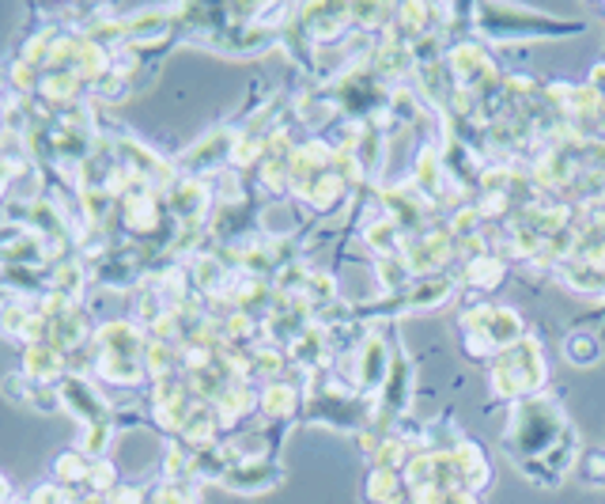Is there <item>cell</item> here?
Wrapping results in <instances>:
<instances>
[{"instance_id":"obj_7","label":"cell","mask_w":605,"mask_h":504,"mask_svg":"<svg viewBox=\"0 0 605 504\" xmlns=\"http://www.w3.org/2000/svg\"><path fill=\"white\" fill-rule=\"evenodd\" d=\"M0 504H15V497H12V482H8L4 474H0Z\"/></svg>"},{"instance_id":"obj_4","label":"cell","mask_w":605,"mask_h":504,"mask_svg":"<svg viewBox=\"0 0 605 504\" xmlns=\"http://www.w3.org/2000/svg\"><path fill=\"white\" fill-rule=\"evenodd\" d=\"M84 285H87V270L79 259H61L53 262V273H50V292H57L61 300H68V304H79V296H84Z\"/></svg>"},{"instance_id":"obj_6","label":"cell","mask_w":605,"mask_h":504,"mask_svg":"<svg viewBox=\"0 0 605 504\" xmlns=\"http://www.w3.org/2000/svg\"><path fill=\"white\" fill-rule=\"evenodd\" d=\"M31 164H34V159H31ZM23 167L26 164H15V159L0 156V201H4V193H12V186H15V179H20Z\"/></svg>"},{"instance_id":"obj_2","label":"cell","mask_w":605,"mask_h":504,"mask_svg":"<svg viewBox=\"0 0 605 504\" xmlns=\"http://www.w3.org/2000/svg\"><path fill=\"white\" fill-rule=\"evenodd\" d=\"M23 376L31 379V384L57 387L61 379L68 376V357L53 349L50 342H34L23 349Z\"/></svg>"},{"instance_id":"obj_5","label":"cell","mask_w":605,"mask_h":504,"mask_svg":"<svg viewBox=\"0 0 605 504\" xmlns=\"http://www.w3.org/2000/svg\"><path fill=\"white\" fill-rule=\"evenodd\" d=\"M92 459L84 455V451H61L57 459H53V477H57V485H65L68 493L79 490V485H87V477H92Z\"/></svg>"},{"instance_id":"obj_8","label":"cell","mask_w":605,"mask_h":504,"mask_svg":"<svg viewBox=\"0 0 605 504\" xmlns=\"http://www.w3.org/2000/svg\"><path fill=\"white\" fill-rule=\"evenodd\" d=\"M0 137H4V111H0Z\"/></svg>"},{"instance_id":"obj_1","label":"cell","mask_w":605,"mask_h":504,"mask_svg":"<svg viewBox=\"0 0 605 504\" xmlns=\"http://www.w3.org/2000/svg\"><path fill=\"white\" fill-rule=\"evenodd\" d=\"M57 398L68 413H76L84 421V429H99V424H110V410H106L103 395L87 384L79 371H68L65 379L57 384Z\"/></svg>"},{"instance_id":"obj_3","label":"cell","mask_w":605,"mask_h":504,"mask_svg":"<svg viewBox=\"0 0 605 504\" xmlns=\"http://www.w3.org/2000/svg\"><path fill=\"white\" fill-rule=\"evenodd\" d=\"M0 395L8 398L12 406H34L42 413H53L61 410V398H57V387H42V384H31L23 371H12V376L0 384Z\"/></svg>"}]
</instances>
